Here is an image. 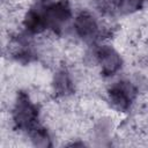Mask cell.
Returning <instances> with one entry per match:
<instances>
[{"label":"cell","instance_id":"7","mask_svg":"<svg viewBox=\"0 0 148 148\" xmlns=\"http://www.w3.org/2000/svg\"><path fill=\"white\" fill-rule=\"evenodd\" d=\"M146 9L143 0H116L114 12L118 18H127Z\"/></svg>","mask_w":148,"mask_h":148},{"label":"cell","instance_id":"4","mask_svg":"<svg viewBox=\"0 0 148 148\" xmlns=\"http://www.w3.org/2000/svg\"><path fill=\"white\" fill-rule=\"evenodd\" d=\"M90 46L94 68L101 80L110 81L121 75L126 66V56L113 40H102Z\"/></svg>","mask_w":148,"mask_h":148},{"label":"cell","instance_id":"6","mask_svg":"<svg viewBox=\"0 0 148 148\" xmlns=\"http://www.w3.org/2000/svg\"><path fill=\"white\" fill-rule=\"evenodd\" d=\"M28 145L35 148H50L56 145V134L45 124L39 123L25 134H23Z\"/></svg>","mask_w":148,"mask_h":148},{"label":"cell","instance_id":"5","mask_svg":"<svg viewBox=\"0 0 148 148\" xmlns=\"http://www.w3.org/2000/svg\"><path fill=\"white\" fill-rule=\"evenodd\" d=\"M47 90L52 99L64 103L76 102V81L68 64L61 61L51 69Z\"/></svg>","mask_w":148,"mask_h":148},{"label":"cell","instance_id":"3","mask_svg":"<svg viewBox=\"0 0 148 148\" xmlns=\"http://www.w3.org/2000/svg\"><path fill=\"white\" fill-rule=\"evenodd\" d=\"M7 114L13 131L25 134L42 123V105L30 96L27 88H18L15 91Z\"/></svg>","mask_w":148,"mask_h":148},{"label":"cell","instance_id":"2","mask_svg":"<svg viewBox=\"0 0 148 148\" xmlns=\"http://www.w3.org/2000/svg\"><path fill=\"white\" fill-rule=\"evenodd\" d=\"M68 37L84 45H92L102 40H111L103 18L92 9L82 7L75 10Z\"/></svg>","mask_w":148,"mask_h":148},{"label":"cell","instance_id":"1","mask_svg":"<svg viewBox=\"0 0 148 148\" xmlns=\"http://www.w3.org/2000/svg\"><path fill=\"white\" fill-rule=\"evenodd\" d=\"M102 95L109 111L120 118L134 111L141 97L138 86L130 75H119L108 81Z\"/></svg>","mask_w":148,"mask_h":148},{"label":"cell","instance_id":"8","mask_svg":"<svg viewBox=\"0 0 148 148\" xmlns=\"http://www.w3.org/2000/svg\"><path fill=\"white\" fill-rule=\"evenodd\" d=\"M143 2H145V5H146V7L148 6V0H143Z\"/></svg>","mask_w":148,"mask_h":148}]
</instances>
